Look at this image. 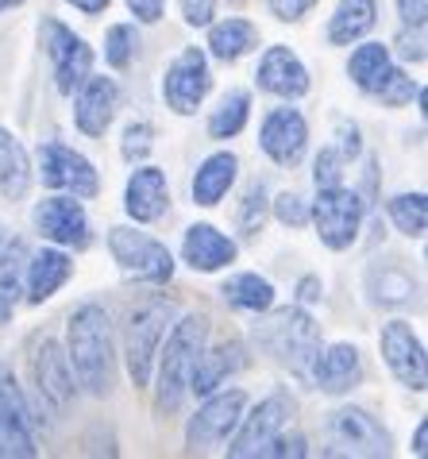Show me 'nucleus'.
<instances>
[{
  "mask_svg": "<svg viewBox=\"0 0 428 459\" xmlns=\"http://www.w3.org/2000/svg\"><path fill=\"white\" fill-rule=\"evenodd\" d=\"M66 343L73 363V375L81 378V386L90 394H108L112 390V375H116V359H112V325L108 313L100 305H81L78 313L70 316L66 328Z\"/></svg>",
  "mask_w": 428,
  "mask_h": 459,
  "instance_id": "f257e3e1",
  "label": "nucleus"
},
{
  "mask_svg": "<svg viewBox=\"0 0 428 459\" xmlns=\"http://www.w3.org/2000/svg\"><path fill=\"white\" fill-rule=\"evenodd\" d=\"M255 343L270 359L286 363L294 375H309L312 359L321 355V333L305 309H274L267 321L255 325Z\"/></svg>",
  "mask_w": 428,
  "mask_h": 459,
  "instance_id": "f03ea898",
  "label": "nucleus"
},
{
  "mask_svg": "<svg viewBox=\"0 0 428 459\" xmlns=\"http://www.w3.org/2000/svg\"><path fill=\"white\" fill-rule=\"evenodd\" d=\"M205 336H209L205 316H185V321L174 325L167 351H162V367H158V394H155L158 413H178L185 390H190L193 363L201 348H205Z\"/></svg>",
  "mask_w": 428,
  "mask_h": 459,
  "instance_id": "7ed1b4c3",
  "label": "nucleus"
},
{
  "mask_svg": "<svg viewBox=\"0 0 428 459\" xmlns=\"http://www.w3.org/2000/svg\"><path fill=\"white\" fill-rule=\"evenodd\" d=\"M174 321V301H162V298H150L147 305L132 313L128 321V375L135 386H147L150 382V367H155V355H158V343L167 336V325Z\"/></svg>",
  "mask_w": 428,
  "mask_h": 459,
  "instance_id": "20e7f679",
  "label": "nucleus"
},
{
  "mask_svg": "<svg viewBox=\"0 0 428 459\" xmlns=\"http://www.w3.org/2000/svg\"><path fill=\"white\" fill-rule=\"evenodd\" d=\"M108 247H112V259L120 263V271L128 278H140V282H170L174 278V255L167 251V244L150 239L147 232L112 228Z\"/></svg>",
  "mask_w": 428,
  "mask_h": 459,
  "instance_id": "39448f33",
  "label": "nucleus"
},
{
  "mask_svg": "<svg viewBox=\"0 0 428 459\" xmlns=\"http://www.w3.org/2000/svg\"><path fill=\"white\" fill-rule=\"evenodd\" d=\"M312 221H317V236L324 247L332 251H347L359 239V224H363V201L355 189L344 186H324L317 201H312Z\"/></svg>",
  "mask_w": 428,
  "mask_h": 459,
  "instance_id": "423d86ee",
  "label": "nucleus"
},
{
  "mask_svg": "<svg viewBox=\"0 0 428 459\" xmlns=\"http://www.w3.org/2000/svg\"><path fill=\"white\" fill-rule=\"evenodd\" d=\"M389 432L367 410L329 413V455H386Z\"/></svg>",
  "mask_w": 428,
  "mask_h": 459,
  "instance_id": "0eeeda50",
  "label": "nucleus"
},
{
  "mask_svg": "<svg viewBox=\"0 0 428 459\" xmlns=\"http://www.w3.org/2000/svg\"><path fill=\"white\" fill-rule=\"evenodd\" d=\"M43 47L50 62H55V89L58 93H73L93 70V50L81 35H73L70 28H62L58 20H43Z\"/></svg>",
  "mask_w": 428,
  "mask_h": 459,
  "instance_id": "6e6552de",
  "label": "nucleus"
},
{
  "mask_svg": "<svg viewBox=\"0 0 428 459\" xmlns=\"http://www.w3.org/2000/svg\"><path fill=\"white\" fill-rule=\"evenodd\" d=\"M205 398L209 402L201 405L197 417L190 420V429H185V448H190V452H209V448H217L220 440H228V432L239 425L244 405H247L244 390L205 394Z\"/></svg>",
  "mask_w": 428,
  "mask_h": 459,
  "instance_id": "1a4fd4ad",
  "label": "nucleus"
},
{
  "mask_svg": "<svg viewBox=\"0 0 428 459\" xmlns=\"http://www.w3.org/2000/svg\"><path fill=\"white\" fill-rule=\"evenodd\" d=\"M209 85H212V74H209L205 50L185 47L182 55L170 62L167 78H162V97H167V105L178 112V117H190V112H197L201 100H205Z\"/></svg>",
  "mask_w": 428,
  "mask_h": 459,
  "instance_id": "9d476101",
  "label": "nucleus"
},
{
  "mask_svg": "<svg viewBox=\"0 0 428 459\" xmlns=\"http://www.w3.org/2000/svg\"><path fill=\"white\" fill-rule=\"evenodd\" d=\"M289 417H294V398H289V394H270L267 402L255 405V413L244 420V429L235 432V440L228 444V455L232 459L262 455L267 444L289 425Z\"/></svg>",
  "mask_w": 428,
  "mask_h": 459,
  "instance_id": "9b49d317",
  "label": "nucleus"
},
{
  "mask_svg": "<svg viewBox=\"0 0 428 459\" xmlns=\"http://www.w3.org/2000/svg\"><path fill=\"white\" fill-rule=\"evenodd\" d=\"M39 178L50 189H70L73 197H93L100 189V178L93 170V162L78 155L66 143H47L39 151Z\"/></svg>",
  "mask_w": 428,
  "mask_h": 459,
  "instance_id": "f8f14e48",
  "label": "nucleus"
},
{
  "mask_svg": "<svg viewBox=\"0 0 428 459\" xmlns=\"http://www.w3.org/2000/svg\"><path fill=\"white\" fill-rule=\"evenodd\" d=\"M382 359H386L389 371L398 375L401 386H409V390H424L428 386L424 343L413 336V328L406 321H389L382 328Z\"/></svg>",
  "mask_w": 428,
  "mask_h": 459,
  "instance_id": "ddd939ff",
  "label": "nucleus"
},
{
  "mask_svg": "<svg viewBox=\"0 0 428 459\" xmlns=\"http://www.w3.org/2000/svg\"><path fill=\"white\" fill-rule=\"evenodd\" d=\"M35 228H39L43 239L62 247L90 244V221H85V209L73 197H47L43 205H35Z\"/></svg>",
  "mask_w": 428,
  "mask_h": 459,
  "instance_id": "4468645a",
  "label": "nucleus"
},
{
  "mask_svg": "<svg viewBox=\"0 0 428 459\" xmlns=\"http://www.w3.org/2000/svg\"><path fill=\"white\" fill-rule=\"evenodd\" d=\"M305 139H309V127L305 117L297 108H274L267 120H262V132H259V147L278 162V167H294L305 155Z\"/></svg>",
  "mask_w": 428,
  "mask_h": 459,
  "instance_id": "2eb2a0df",
  "label": "nucleus"
},
{
  "mask_svg": "<svg viewBox=\"0 0 428 459\" xmlns=\"http://www.w3.org/2000/svg\"><path fill=\"white\" fill-rule=\"evenodd\" d=\"M116 100L120 89L112 78H85L78 85V105H73V124L81 135H105L112 117H116Z\"/></svg>",
  "mask_w": 428,
  "mask_h": 459,
  "instance_id": "dca6fc26",
  "label": "nucleus"
},
{
  "mask_svg": "<svg viewBox=\"0 0 428 459\" xmlns=\"http://www.w3.org/2000/svg\"><path fill=\"white\" fill-rule=\"evenodd\" d=\"M31 371H35V386H39V398L50 402L55 410H66L73 398V375H70V359L62 355V348L55 340H43L31 355Z\"/></svg>",
  "mask_w": 428,
  "mask_h": 459,
  "instance_id": "f3484780",
  "label": "nucleus"
},
{
  "mask_svg": "<svg viewBox=\"0 0 428 459\" xmlns=\"http://www.w3.org/2000/svg\"><path fill=\"white\" fill-rule=\"evenodd\" d=\"M255 82H259V89H267L274 97H286V100L309 93V70L301 66L289 47H267V55L259 58Z\"/></svg>",
  "mask_w": 428,
  "mask_h": 459,
  "instance_id": "a211bd4d",
  "label": "nucleus"
},
{
  "mask_svg": "<svg viewBox=\"0 0 428 459\" xmlns=\"http://www.w3.org/2000/svg\"><path fill=\"white\" fill-rule=\"evenodd\" d=\"M170 205V189H167V174L158 167H140L128 178V194H124V209H128L132 221L150 224L158 221Z\"/></svg>",
  "mask_w": 428,
  "mask_h": 459,
  "instance_id": "6ab92c4d",
  "label": "nucleus"
},
{
  "mask_svg": "<svg viewBox=\"0 0 428 459\" xmlns=\"http://www.w3.org/2000/svg\"><path fill=\"white\" fill-rule=\"evenodd\" d=\"M182 255H185V263H190L193 271L212 274V271H220V266L235 263V244L224 232H217L212 224H193L190 232H185Z\"/></svg>",
  "mask_w": 428,
  "mask_h": 459,
  "instance_id": "aec40b11",
  "label": "nucleus"
},
{
  "mask_svg": "<svg viewBox=\"0 0 428 459\" xmlns=\"http://www.w3.org/2000/svg\"><path fill=\"white\" fill-rule=\"evenodd\" d=\"M312 378L324 394H347L359 386L363 378V363H359V351L351 343H336L324 355L312 359Z\"/></svg>",
  "mask_w": 428,
  "mask_h": 459,
  "instance_id": "412c9836",
  "label": "nucleus"
},
{
  "mask_svg": "<svg viewBox=\"0 0 428 459\" xmlns=\"http://www.w3.org/2000/svg\"><path fill=\"white\" fill-rule=\"evenodd\" d=\"M239 367H244V343H235V340H228V343H217V348H201V355H197V363H193V375H190V390L193 394H212L220 386L228 375H235Z\"/></svg>",
  "mask_w": 428,
  "mask_h": 459,
  "instance_id": "4be33fe9",
  "label": "nucleus"
},
{
  "mask_svg": "<svg viewBox=\"0 0 428 459\" xmlns=\"http://www.w3.org/2000/svg\"><path fill=\"white\" fill-rule=\"evenodd\" d=\"M235 170H239V162H235L232 151H217V155H209L205 162H201V170L193 178V201L197 205H205V209L220 205V197L228 194L232 182H235Z\"/></svg>",
  "mask_w": 428,
  "mask_h": 459,
  "instance_id": "5701e85b",
  "label": "nucleus"
},
{
  "mask_svg": "<svg viewBox=\"0 0 428 459\" xmlns=\"http://www.w3.org/2000/svg\"><path fill=\"white\" fill-rule=\"evenodd\" d=\"M70 271H73V263H70L66 251H55V247L39 251L31 259V271H28V298L35 305H43L47 298H55L58 286L70 278Z\"/></svg>",
  "mask_w": 428,
  "mask_h": 459,
  "instance_id": "b1692460",
  "label": "nucleus"
},
{
  "mask_svg": "<svg viewBox=\"0 0 428 459\" xmlns=\"http://www.w3.org/2000/svg\"><path fill=\"white\" fill-rule=\"evenodd\" d=\"M374 20H379V8H374V0H339L336 16L329 23V43L347 47V43L363 39V35L374 28Z\"/></svg>",
  "mask_w": 428,
  "mask_h": 459,
  "instance_id": "393cba45",
  "label": "nucleus"
},
{
  "mask_svg": "<svg viewBox=\"0 0 428 459\" xmlns=\"http://www.w3.org/2000/svg\"><path fill=\"white\" fill-rule=\"evenodd\" d=\"M31 186V170H28V155L23 147L0 127V197L20 201Z\"/></svg>",
  "mask_w": 428,
  "mask_h": 459,
  "instance_id": "a878e982",
  "label": "nucleus"
},
{
  "mask_svg": "<svg viewBox=\"0 0 428 459\" xmlns=\"http://www.w3.org/2000/svg\"><path fill=\"white\" fill-rule=\"evenodd\" d=\"M255 43H259V31H255V23H247V20H224V23H217V28L209 31V50L220 62L244 58Z\"/></svg>",
  "mask_w": 428,
  "mask_h": 459,
  "instance_id": "bb28decb",
  "label": "nucleus"
},
{
  "mask_svg": "<svg viewBox=\"0 0 428 459\" xmlns=\"http://www.w3.org/2000/svg\"><path fill=\"white\" fill-rule=\"evenodd\" d=\"M220 293L232 309H244V313H267L274 305V286L259 274H235L232 282H224Z\"/></svg>",
  "mask_w": 428,
  "mask_h": 459,
  "instance_id": "cd10ccee",
  "label": "nucleus"
},
{
  "mask_svg": "<svg viewBox=\"0 0 428 459\" xmlns=\"http://www.w3.org/2000/svg\"><path fill=\"white\" fill-rule=\"evenodd\" d=\"M247 117H251V97L244 93V89H232V93L220 100V108L212 112L209 135H212V139H232V135L244 132Z\"/></svg>",
  "mask_w": 428,
  "mask_h": 459,
  "instance_id": "c85d7f7f",
  "label": "nucleus"
},
{
  "mask_svg": "<svg viewBox=\"0 0 428 459\" xmlns=\"http://www.w3.org/2000/svg\"><path fill=\"white\" fill-rule=\"evenodd\" d=\"M389 66V47H382V43H363L355 55H351V62H347V74H351V82H355L363 93L374 85V78Z\"/></svg>",
  "mask_w": 428,
  "mask_h": 459,
  "instance_id": "c756f323",
  "label": "nucleus"
},
{
  "mask_svg": "<svg viewBox=\"0 0 428 459\" xmlns=\"http://www.w3.org/2000/svg\"><path fill=\"white\" fill-rule=\"evenodd\" d=\"M389 216H394L398 232L406 236H424V224H428V201L424 194H398L394 201H389Z\"/></svg>",
  "mask_w": 428,
  "mask_h": 459,
  "instance_id": "7c9ffc66",
  "label": "nucleus"
},
{
  "mask_svg": "<svg viewBox=\"0 0 428 459\" xmlns=\"http://www.w3.org/2000/svg\"><path fill=\"white\" fill-rule=\"evenodd\" d=\"M371 290L379 305H406L413 298V278L401 274L398 266H382V271H371Z\"/></svg>",
  "mask_w": 428,
  "mask_h": 459,
  "instance_id": "2f4dec72",
  "label": "nucleus"
},
{
  "mask_svg": "<svg viewBox=\"0 0 428 459\" xmlns=\"http://www.w3.org/2000/svg\"><path fill=\"white\" fill-rule=\"evenodd\" d=\"M371 97H379L382 105L389 108H401V105H409L413 93H417V85H413V78H406V70H398V66H386L379 78H374V85L367 89Z\"/></svg>",
  "mask_w": 428,
  "mask_h": 459,
  "instance_id": "473e14b6",
  "label": "nucleus"
},
{
  "mask_svg": "<svg viewBox=\"0 0 428 459\" xmlns=\"http://www.w3.org/2000/svg\"><path fill=\"white\" fill-rule=\"evenodd\" d=\"M35 452H39V448H35L31 429L23 425V420H16V417L0 413V459H12V455L31 459Z\"/></svg>",
  "mask_w": 428,
  "mask_h": 459,
  "instance_id": "72a5a7b5",
  "label": "nucleus"
},
{
  "mask_svg": "<svg viewBox=\"0 0 428 459\" xmlns=\"http://www.w3.org/2000/svg\"><path fill=\"white\" fill-rule=\"evenodd\" d=\"M135 47H140V35H135L132 23H116V28H108L105 35V58L112 70H124L135 55Z\"/></svg>",
  "mask_w": 428,
  "mask_h": 459,
  "instance_id": "f704fd0d",
  "label": "nucleus"
},
{
  "mask_svg": "<svg viewBox=\"0 0 428 459\" xmlns=\"http://www.w3.org/2000/svg\"><path fill=\"white\" fill-rule=\"evenodd\" d=\"M0 413H8V417L23 420V425H28V429L39 425V420L31 417L28 402H23V394H20V386H16V378H12L8 367H0Z\"/></svg>",
  "mask_w": 428,
  "mask_h": 459,
  "instance_id": "c9c22d12",
  "label": "nucleus"
},
{
  "mask_svg": "<svg viewBox=\"0 0 428 459\" xmlns=\"http://www.w3.org/2000/svg\"><path fill=\"white\" fill-rule=\"evenodd\" d=\"M262 216H267V189H262V182H255L244 194V205H239V228H244V236L262 232Z\"/></svg>",
  "mask_w": 428,
  "mask_h": 459,
  "instance_id": "e433bc0d",
  "label": "nucleus"
},
{
  "mask_svg": "<svg viewBox=\"0 0 428 459\" xmlns=\"http://www.w3.org/2000/svg\"><path fill=\"white\" fill-rule=\"evenodd\" d=\"M150 135H155V132H150V124H128V132H124V159H128V162H140V159H147L150 155Z\"/></svg>",
  "mask_w": 428,
  "mask_h": 459,
  "instance_id": "4c0bfd02",
  "label": "nucleus"
},
{
  "mask_svg": "<svg viewBox=\"0 0 428 459\" xmlns=\"http://www.w3.org/2000/svg\"><path fill=\"white\" fill-rule=\"evenodd\" d=\"M274 216H278L282 224H289V228H301L309 221V209H305V201H301L297 194H282L278 201H274Z\"/></svg>",
  "mask_w": 428,
  "mask_h": 459,
  "instance_id": "58836bf2",
  "label": "nucleus"
},
{
  "mask_svg": "<svg viewBox=\"0 0 428 459\" xmlns=\"http://www.w3.org/2000/svg\"><path fill=\"white\" fill-rule=\"evenodd\" d=\"M339 162H344V159H339L336 147H324L321 151V155H317V174H312V178H317V189L339 186Z\"/></svg>",
  "mask_w": 428,
  "mask_h": 459,
  "instance_id": "ea45409f",
  "label": "nucleus"
},
{
  "mask_svg": "<svg viewBox=\"0 0 428 459\" xmlns=\"http://www.w3.org/2000/svg\"><path fill=\"white\" fill-rule=\"evenodd\" d=\"M16 305H20V282H16V274H0V325L12 321Z\"/></svg>",
  "mask_w": 428,
  "mask_h": 459,
  "instance_id": "a19ab883",
  "label": "nucleus"
},
{
  "mask_svg": "<svg viewBox=\"0 0 428 459\" xmlns=\"http://www.w3.org/2000/svg\"><path fill=\"white\" fill-rule=\"evenodd\" d=\"M398 55L406 62H424V28H406L398 35Z\"/></svg>",
  "mask_w": 428,
  "mask_h": 459,
  "instance_id": "79ce46f5",
  "label": "nucleus"
},
{
  "mask_svg": "<svg viewBox=\"0 0 428 459\" xmlns=\"http://www.w3.org/2000/svg\"><path fill=\"white\" fill-rule=\"evenodd\" d=\"M262 455H294V459H301V455H309V448H305V437L301 432H294V437H274L270 444H267V452Z\"/></svg>",
  "mask_w": 428,
  "mask_h": 459,
  "instance_id": "37998d69",
  "label": "nucleus"
},
{
  "mask_svg": "<svg viewBox=\"0 0 428 459\" xmlns=\"http://www.w3.org/2000/svg\"><path fill=\"white\" fill-rule=\"evenodd\" d=\"M182 16L190 28H205L212 23V0H182Z\"/></svg>",
  "mask_w": 428,
  "mask_h": 459,
  "instance_id": "c03bdc74",
  "label": "nucleus"
},
{
  "mask_svg": "<svg viewBox=\"0 0 428 459\" xmlns=\"http://www.w3.org/2000/svg\"><path fill=\"white\" fill-rule=\"evenodd\" d=\"M317 4V0H270V12L278 20H286V23H294V20H301L305 12Z\"/></svg>",
  "mask_w": 428,
  "mask_h": 459,
  "instance_id": "a18cd8bd",
  "label": "nucleus"
},
{
  "mask_svg": "<svg viewBox=\"0 0 428 459\" xmlns=\"http://www.w3.org/2000/svg\"><path fill=\"white\" fill-rule=\"evenodd\" d=\"M398 12L406 20V28H424V16H428L424 0H398Z\"/></svg>",
  "mask_w": 428,
  "mask_h": 459,
  "instance_id": "49530a36",
  "label": "nucleus"
},
{
  "mask_svg": "<svg viewBox=\"0 0 428 459\" xmlns=\"http://www.w3.org/2000/svg\"><path fill=\"white\" fill-rule=\"evenodd\" d=\"M359 155V127L339 120V159H355Z\"/></svg>",
  "mask_w": 428,
  "mask_h": 459,
  "instance_id": "de8ad7c7",
  "label": "nucleus"
},
{
  "mask_svg": "<svg viewBox=\"0 0 428 459\" xmlns=\"http://www.w3.org/2000/svg\"><path fill=\"white\" fill-rule=\"evenodd\" d=\"M128 8H132L143 23H158V20H162V0H128Z\"/></svg>",
  "mask_w": 428,
  "mask_h": 459,
  "instance_id": "09e8293b",
  "label": "nucleus"
},
{
  "mask_svg": "<svg viewBox=\"0 0 428 459\" xmlns=\"http://www.w3.org/2000/svg\"><path fill=\"white\" fill-rule=\"evenodd\" d=\"M297 301H321V278H301V286H297Z\"/></svg>",
  "mask_w": 428,
  "mask_h": 459,
  "instance_id": "8fccbe9b",
  "label": "nucleus"
},
{
  "mask_svg": "<svg viewBox=\"0 0 428 459\" xmlns=\"http://www.w3.org/2000/svg\"><path fill=\"white\" fill-rule=\"evenodd\" d=\"M73 8H81V12H90V16H97V12H105L108 8V0H70Z\"/></svg>",
  "mask_w": 428,
  "mask_h": 459,
  "instance_id": "3c124183",
  "label": "nucleus"
},
{
  "mask_svg": "<svg viewBox=\"0 0 428 459\" xmlns=\"http://www.w3.org/2000/svg\"><path fill=\"white\" fill-rule=\"evenodd\" d=\"M413 452H417V455L428 452V425H424V420L417 425V437H413Z\"/></svg>",
  "mask_w": 428,
  "mask_h": 459,
  "instance_id": "603ef678",
  "label": "nucleus"
},
{
  "mask_svg": "<svg viewBox=\"0 0 428 459\" xmlns=\"http://www.w3.org/2000/svg\"><path fill=\"white\" fill-rule=\"evenodd\" d=\"M16 4H23V0H0V12H4V8H16Z\"/></svg>",
  "mask_w": 428,
  "mask_h": 459,
  "instance_id": "864d4df0",
  "label": "nucleus"
},
{
  "mask_svg": "<svg viewBox=\"0 0 428 459\" xmlns=\"http://www.w3.org/2000/svg\"><path fill=\"white\" fill-rule=\"evenodd\" d=\"M228 4H244V0H228Z\"/></svg>",
  "mask_w": 428,
  "mask_h": 459,
  "instance_id": "5fc2aeb1",
  "label": "nucleus"
},
{
  "mask_svg": "<svg viewBox=\"0 0 428 459\" xmlns=\"http://www.w3.org/2000/svg\"><path fill=\"white\" fill-rule=\"evenodd\" d=\"M0 236H4V232H0Z\"/></svg>",
  "mask_w": 428,
  "mask_h": 459,
  "instance_id": "6e6d98bb",
  "label": "nucleus"
}]
</instances>
